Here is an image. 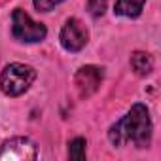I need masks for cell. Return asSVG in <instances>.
Listing matches in <instances>:
<instances>
[{
	"label": "cell",
	"mask_w": 161,
	"mask_h": 161,
	"mask_svg": "<svg viewBox=\"0 0 161 161\" xmlns=\"http://www.w3.org/2000/svg\"><path fill=\"white\" fill-rule=\"evenodd\" d=\"M108 138L114 146H138L146 148L152 140V119L148 114V108L144 104H135L127 116H123L119 121H116L110 131Z\"/></svg>",
	"instance_id": "1"
},
{
	"label": "cell",
	"mask_w": 161,
	"mask_h": 161,
	"mask_svg": "<svg viewBox=\"0 0 161 161\" xmlns=\"http://www.w3.org/2000/svg\"><path fill=\"white\" fill-rule=\"evenodd\" d=\"M36 80V70L23 63H12L0 74V87L8 97L23 95Z\"/></svg>",
	"instance_id": "2"
},
{
	"label": "cell",
	"mask_w": 161,
	"mask_h": 161,
	"mask_svg": "<svg viewBox=\"0 0 161 161\" xmlns=\"http://www.w3.org/2000/svg\"><path fill=\"white\" fill-rule=\"evenodd\" d=\"M12 34L19 42H40L46 38L47 31L42 23L32 21L29 14L17 8L12 14Z\"/></svg>",
	"instance_id": "3"
},
{
	"label": "cell",
	"mask_w": 161,
	"mask_h": 161,
	"mask_svg": "<svg viewBox=\"0 0 161 161\" xmlns=\"http://www.w3.org/2000/svg\"><path fill=\"white\" fill-rule=\"evenodd\" d=\"M36 155V144L25 136L10 138L0 148V161H32Z\"/></svg>",
	"instance_id": "4"
},
{
	"label": "cell",
	"mask_w": 161,
	"mask_h": 161,
	"mask_svg": "<svg viewBox=\"0 0 161 161\" xmlns=\"http://www.w3.org/2000/svg\"><path fill=\"white\" fill-rule=\"evenodd\" d=\"M89 40V32L86 29V25L72 17L64 23L63 31H61V46L66 49V51H80V49H84L86 44Z\"/></svg>",
	"instance_id": "5"
},
{
	"label": "cell",
	"mask_w": 161,
	"mask_h": 161,
	"mask_svg": "<svg viewBox=\"0 0 161 161\" xmlns=\"http://www.w3.org/2000/svg\"><path fill=\"white\" fill-rule=\"evenodd\" d=\"M103 78H104L103 68L93 66V64L82 66L76 72V76H74V84H76V89H78L80 97L87 99L93 93H97L99 87H101V84H103Z\"/></svg>",
	"instance_id": "6"
},
{
	"label": "cell",
	"mask_w": 161,
	"mask_h": 161,
	"mask_svg": "<svg viewBox=\"0 0 161 161\" xmlns=\"http://www.w3.org/2000/svg\"><path fill=\"white\" fill-rule=\"evenodd\" d=\"M131 68L138 76H148L153 70V59L144 51H135L131 55Z\"/></svg>",
	"instance_id": "7"
},
{
	"label": "cell",
	"mask_w": 161,
	"mask_h": 161,
	"mask_svg": "<svg viewBox=\"0 0 161 161\" xmlns=\"http://www.w3.org/2000/svg\"><path fill=\"white\" fill-rule=\"evenodd\" d=\"M146 0H118L116 2V14L123 17H138Z\"/></svg>",
	"instance_id": "8"
},
{
	"label": "cell",
	"mask_w": 161,
	"mask_h": 161,
	"mask_svg": "<svg viewBox=\"0 0 161 161\" xmlns=\"http://www.w3.org/2000/svg\"><path fill=\"white\" fill-rule=\"evenodd\" d=\"M86 138H74L68 144V157L74 161H84L86 159Z\"/></svg>",
	"instance_id": "9"
},
{
	"label": "cell",
	"mask_w": 161,
	"mask_h": 161,
	"mask_svg": "<svg viewBox=\"0 0 161 161\" xmlns=\"http://www.w3.org/2000/svg\"><path fill=\"white\" fill-rule=\"evenodd\" d=\"M108 0H87V10L93 17H101L106 10Z\"/></svg>",
	"instance_id": "10"
},
{
	"label": "cell",
	"mask_w": 161,
	"mask_h": 161,
	"mask_svg": "<svg viewBox=\"0 0 161 161\" xmlns=\"http://www.w3.org/2000/svg\"><path fill=\"white\" fill-rule=\"evenodd\" d=\"M34 2V8L38 10V12H49L53 6H57L61 0H32Z\"/></svg>",
	"instance_id": "11"
}]
</instances>
